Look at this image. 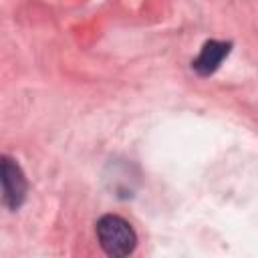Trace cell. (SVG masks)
Here are the masks:
<instances>
[{
  "mask_svg": "<svg viewBox=\"0 0 258 258\" xmlns=\"http://www.w3.org/2000/svg\"><path fill=\"white\" fill-rule=\"evenodd\" d=\"M97 240L109 256H129L137 246L135 230L121 216L107 214L97 222Z\"/></svg>",
  "mask_w": 258,
  "mask_h": 258,
  "instance_id": "obj_1",
  "label": "cell"
},
{
  "mask_svg": "<svg viewBox=\"0 0 258 258\" xmlns=\"http://www.w3.org/2000/svg\"><path fill=\"white\" fill-rule=\"evenodd\" d=\"M0 189H2V202L10 210H18L28 191V183L20 165L6 155L0 157Z\"/></svg>",
  "mask_w": 258,
  "mask_h": 258,
  "instance_id": "obj_2",
  "label": "cell"
},
{
  "mask_svg": "<svg viewBox=\"0 0 258 258\" xmlns=\"http://www.w3.org/2000/svg\"><path fill=\"white\" fill-rule=\"evenodd\" d=\"M230 52V42H220V40H208L202 48V52L198 54V58L194 60V71L198 75H212L220 64L222 60L228 56Z\"/></svg>",
  "mask_w": 258,
  "mask_h": 258,
  "instance_id": "obj_3",
  "label": "cell"
}]
</instances>
